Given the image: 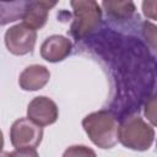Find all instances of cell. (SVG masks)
<instances>
[{
    "label": "cell",
    "instance_id": "obj_3",
    "mask_svg": "<svg viewBox=\"0 0 157 157\" xmlns=\"http://www.w3.org/2000/svg\"><path fill=\"white\" fill-rule=\"evenodd\" d=\"M155 139L153 129L139 115H129L121 119L118 129V140L128 148L146 151Z\"/></svg>",
    "mask_w": 157,
    "mask_h": 157
},
{
    "label": "cell",
    "instance_id": "obj_1",
    "mask_svg": "<svg viewBox=\"0 0 157 157\" xmlns=\"http://www.w3.org/2000/svg\"><path fill=\"white\" fill-rule=\"evenodd\" d=\"M87 47L105 63L114 81L110 112L121 119L132 115L153 90L157 76L155 58L141 40L108 28L92 36Z\"/></svg>",
    "mask_w": 157,
    "mask_h": 157
},
{
    "label": "cell",
    "instance_id": "obj_2",
    "mask_svg": "<svg viewBox=\"0 0 157 157\" xmlns=\"http://www.w3.org/2000/svg\"><path fill=\"white\" fill-rule=\"evenodd\" d=\"M82 126L90 140L101 148H112L118 140V119L110 110H98L82 120Z\"/></svg>",
    "mask_w": 157,
    "mask_h": 157
},
{
    "label": "cell",
    "instance_id": "obj_6",
    "mask_svg": "<svg viewBox=\"0 0 157 157\" xmlns=\"http://www.w3.org/2000/svg\"><path fill=\"white\" fill-rule=\"evenodd\" d=\"M37 39V32L25 23H18L9 28L5 33V44L10 53L25 55L33 50Z\"/></svg>",
    "mask_w": 157,
    "mask_h": 157
},
{
    "label": "cell",
    "instance_id": "obj_7",
    "mask_svg": "<svg viewBox=\"0 0 157 157\" xmlns=\"http://www.w3.org/2000/svg\"><path fill=\"white\" fill-rule=\"evenodd\" d=\"M58 115L59 112L55 102L44 96L33 98L27 107V117L40 126H47L55 123Z\"/></svg>",
    "mask_w": 157,
    "mask_h": 157
},
{
    "label": "cell",
    "instance_id": "obj_14",
    "mask_svg": "<svg viewBox=\"0 0 157 157\" xmlns=\"http://www.w3.org/2000/svg\"><path fill=\"white\" fill-rule=\"evenodd\" d=\"M144 113L148 121L152 125L157 126V92L146 99L144 105Z\"/></svg>",
    "mask_w": 157,
    "mask_h": 157
},
{
    "label": "cell",
    "instance_id": "obj_9",
    "mask_svg": "<svg viewBox=\"0 0 157 157\" xmlns=\"http://www.w3.org/2000/svg\"><path fill=\"white\" fill-rule=\"evenodd\" d=\"M55 5L56 1H27L22 17L23 23L34 31L42 28L48 20L49 10Z\"/></svg>",
    "mask_w": 157,
    "mask_h": 157
},
{
    "label": "cell",
    "instance_id": "obj_5",
    "mask_svg": "<svg viewBox=\"0 0 157 157\" xmlns=\"http://www.w3.org/2000/svg\"><path fill=\"white\" fill-rule=\"evenodd\" d=\"M42 137V126L29 118H20L11 125L10 140L15 148H36L40 144Z\"/></svg>",
    "mask_w": 157,
    "mask_h": 157
},
{
    "label": "cell",
    "instance_id": "obj_13",
    "mask_svg": "<svg viewBox=\"0 0 157 157\" xmlns=\"http://www.w3.org/2000/svg\"><path fill=\"white\" fill-rule=\"evenodd\" d=\"M141 31H142V37L147 43V45L157 52V26L150 21H144Z\"/></svg>",
    "mask_w": 157,
    "mask_h": 157
},
{
    "label": "cell",
    "instance_id": "obj_4",
    "mask_svg": "<svg viewBox=\"0 0 157 157\" xmlns=\"http://www.w3.org/2000/svg\"><path fill=\"white\" fill-rule=\"evenodd\" d=\"M74 13L72 23L70 26V36L75 40H82L94 32L102 20V10L98 2L88 0H78L70 2Z\"/></svg>",
    "mask_w": 157,
    "mask_h": 157
},
{
    "label": "cell",
    "instance_id": "obj_10",
    "mask_svg": "<svg viewBox=\"0 0 157 157\" xmlns=\"http://www.w3.org/2000/svg\"><path fill=\"white\" fill-rule=\"evenodd\" d=\"M50 78L49 70L43 65L27 66L20 75L18 83L25 91H37L43 88Z\"/></svg>",
    "mask_w": 157,
    "mask_h": 157
},
{
    "label": "cell",
    "instance_id": "obj_16",
    "mask_svg": "<svg viewBox=\"0 0 157 157\" xmlns=\"http://www.w3.org/2000/svg\"><path fill=\"white\" fill-rule=\"evenodd\" d=\"M1 157H39L36 148H16L12 152H2Z\"/></svg>",
    "mask_w": 157,
    "mask_h": 157
},
{
    "label": "cell",
    "instance_id": "obj_17",
    "mask_svg": "<svg viewBox=\"0 0 157 157\" xmlns=\"http://www.w3.org/2000/svg\"><path fill=\"white\" fill-rule=\"evenodd\" d=\"M142 11L147 18L157 20V0H147L142 2Z\"/></svg>",
    "mask_w": 157,
    "mask_h": 157
},
{
    "label": "cell",
    "instance_id": "obj_15",
    "mask_svg": "<svg viewBox=\"0 0 157 157\" xmlns=\"http://www.w3.org/2000/svg\"><path fill=\"white\" fill-rule=\"evenodd\" d=\"M63 157H97V155L90 147H86L83 145H76L66 148Z\"/></svg>",
    "mask_w": 157,
    "mask_h": 157
},
{
    "label": "cell",
    "instance_id": "obj_12",
    "mask_svg": "<svg viewBox=\"0 0 157 157\" xmlns=\"http://www.w3.org/2000/svg\"><path fill=\"white\" fill-rule=\"evenodd\" d=\"M27 1H16V2H1V13H0V22L1 25H6L9 22L16 21L18 18L23 17L25 9H26Z\"/></svg>",
    "mask_w": 157,
    "mask_h": 157
},
{
    "label": "cell",
    "instance_id": "obj_11",
    "mask_svg": "<svg viewBox=\"0 0 157 157\" xmlns=\"http://www.w3.org/2000/svg\"><path fill=\"white\" fill-rule=\"evenodd\" d=\"M102 7L105 10L107 16L119 21L129 20L136 10L132 1H103Z\"/></svg>",
    "mask_w": 157,
    "mask_h": 157
},
{
    "label": "cell",
    "instance_id": "obj_8",
    "mask_svg": "<svg viewBox=\"0 0 157 157\" xmlns=\"http://www.w3.org/2000/svg\"><path fill=\"white\" fill-rule=\"evenodd\" d=\"M72 43L64 36H50L48 37L42 47H40V55L44 60L49 63H58L64 60L66 56L71 54Z\"/></svg>",
    "mask_w": 157,
    "mask_h": 157
}]
</instances>
